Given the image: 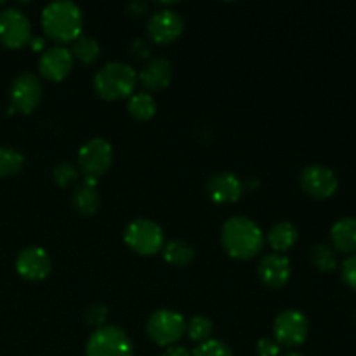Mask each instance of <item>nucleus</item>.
Here are the masks:
<instances>
[{
    "instance_id": "nucleus-1",
    "label": "nucleus",
    "mask_w": 356,
    "mask_h": 356,
    "mask_svg": "<svg viewBox=\"0 0 356 356\" xmlns=\"http://www.w3.org/2000/svg\"><path fill=\"white\" fill-rule=\"evenodd\" d=\"M221 243L226 252L235 259H252L263 249V229L250 218L233 216L222 225Z\"/></svg>"
},
{
    "instance_id": "nucleus-2",
    "label": "nucleus",
    "mask_w": 356,
    "mask_h": 356,
    "mask_svg": "<svg viewBox=\"0 0 356 356\" xmlns=\"http://www.w3.org/2000/svg\"><path fill=\"white\" fill-rule=\"evenodd\" d=\"M82 10L72 0H56L42 10V28L56 42H73L82 35Z\"/></svg>"
},
{
    "instance_id": "nucleus-3",
    "label": "nucleus",
    "mask_w": 356,
    "mask_h": 356,
    "mask_svg": "<svg viewBox=\"0 0 356 356\" xmlns=\"http://www.w3.org/2000/svg\"><path fill=\"white\" fill-rule=\"evenodd\" d=\"M138 83V73L124 61H110L94 75V90L103 99L115 101L131 97Z\"/></svg>"
},
{
    "instance_id": "nucleus-4",
    "label": "nucleus",
    "mask_w": 356,
    "mask_h": 356,
    "mask_svg": "<svg viewBox=\"0 0 356 356\" xmlns=\"http://www.w3.org/2000/svg\"><path fill=\"white\" fill-rule=\"evenodd\" d=\"M86 356H134V346L124 329L104 325L89 336Z\"/></svg>"
},
{
    "instance_id": "nucleus-5",
    "label": "nucleus",
    "mask_w": 356,
    "mask_h": 356,
    "mask_svg": "<svg viewBox=\"0 0 356 356\" xmlns=\"http://www.w3.org/2000/svg\"><path fill=\"white\" fill-rule=\"evenodd\" d=\"M163 229L153 219L139 218L127 225L124 232V242L129 249L141 256H153L163 249Z\"/></svg>"
},
{
    "instance_id": "nucleus-6",
    "label": "nucleus",
    "mask_w": 356,
    "mask_h": 356,
    "mask_svg": "<svg viewBox=\"0 0 356 356\" xmlns=\"http://www.w3.org/2000/svg\"><path fill=\"white\" fill-rule=\"evenodd\" d=\"M146 334L159 346H174L186 334V320L174 309H156L146 322Z\"/></svg>"
},
{
    "instance_id": "nucleus-7",
    "label": "nucleus",
    "mask_w": 356,
    "mask_h": 356,
    "mask_svg": "<svg viewBox=\"0 0 356 356\" xmlns=\"http://www.w3.org/2000/svg\"><path fill=\"white\" fill-rule=\"evenodd\" d=\"M113 160V148L103 138H92L83 143L79 149V167L82 174L90 179H97L106 172Z\"/></svg>"
},
{
    "instance_id": "nucleus-8",
    "label": "nucleus",
    "mask_w": 356,
    "mask_h": 356,
    "mask_svg": "<svg viewBox=\"0 0 356 356\" xmlns=\"http://www.w3.org/2000/svg\"><path fill=\"white\" fill-rule=\"evenodd\" d=\"M10 110L30 115L40 104L42 82L35 73H19L10 83Z\"/></svg>"
},
{
    "instance_id": "nucleus-9",
    "label": "nucleus",
    "mask_w": 356,
    "mask_h": 356,
    "mask_svg": "<svg viewBox=\"0 0 356 356\" xmlns=\"http://www.w3.org/2000/svg\"><path fill=\"white\" fill-rule=\"evenodd\" d=\"M308 318L299 309H284L273 322L275 341L289 348L305 343L306 337H308Z\"/></svg>"
},
{
    "instance_id": "nucleus-10",
    "label": "nucleus",
    "mask_w": 356,
    "mask_h": 356,
    "mask_svg": "<svg viewBox=\"0 0 356 356\" xmlns=\"http://www.w3.org/2000/svg\"><path fill=\"white\" fill-rule=\"evenodd\" d=\"M31 40V23L19 9H3L0 13V42L9 49H19Z\"/></svg>"
},
{
    "instance_id": "nucleus-11",
    "label": "nucleus",
    "mask_w": 356,
    "mask_h": 356,
    "mask_svg": "<svg viewBox=\"0 0 356 356\" xmlns=\"http://www.w3.org/2000/svg\"><path fill=\"white\" fill-rule=\"evenodd\" d=\"M301 188L313 198H330L337 191L339 186V179H337L336 172L330 167L322 165V163H313L302 169L301 177Z\"/></svg>"
},
{
    "instance_id": "nucleus-12",
    "label": "nucleus",
    "mask_w": 356,
    "mask_h": 356,
    "mask_svg": "<svg viewBox=\"0 0 356 356\" xmlns=\"http://www.w3.org/2000/svg\"><path fill=\"white\" fill-rule=\"evenodd\" d=\"M146 30H148L149 38L156 44H170L183 33L184 21L176 10L163 7L148 17Z\"/></svg>"
},
{
    "instance_id": "nucleus-13",
    "label": "nucleus",
    "mask_w": 356,
    "mask_h": 356,
    "mask_svg": "<svg viewBox=\"0 0 356 356\" xmlns=\"http://www.w3.org/2000/svg\"><path fill=\"white\" fill-rule=\"evenodd\" d=\"M52 261L42 247H26L16 257V271L30 282H40L49 277Z\"/></svg>"
},
{
    "instance_id": "nucleus-14",
    "label": "nucleus",
    "mask_w": 356,
    "mask_h": 356,
    "mask_svg": "<svg viewBox=\"0 0 356 356\" xmlns=\"http://www.w3.org/2000/svg\"><path fill=\"white\" fill-rule=\"evenodd\" d=\"M73 56L66 45H52L51 49L40 56L38 61V72L44 79L52 82H61L70 75L73 68Z\"/></svg>"
},
{
    "instance_id": "nucleus-15",
    "label": "nucleus",
    "mask_w": 356,
    "mask_h": 356,
    "mask_svg": "<svg viewBox=\"0 0 356 356\" xmlns=\"http://www.w3.org/2000/svg\"><path fill=\"white\" fill-rule=\"evenodd\" d=\"M205 190L218 204H233L242 197L243 183L233 172H218L209 177Z\"/></svg>"
},
{
    "instance_id": "nucleus-16",
    "label": "nucleus",
    "mask_w": 356,
    "mask_h": 356,
    "mask_svg": "<svg viewBox=\"0 0 356 356\" xmlns=\"http://www.w3.org/2000/svg\"><path fill=\"white\" fill-rule=\"evenodd\" d=\"M261 282L270 289H282L291 278V261L284 254H266L257 266Z\"/></svg>"
},
{
    "instance_id": "nucleus-17",
    "label": "nucleus",
    "mask_w": 356,
    "mask_h": 356,
    "mask_svg": "<svg viewBox=\"0 0 356 356\" xmlns=\"http://www.w3.org/2000/svg\"><path fill=\"white\" fill-rule=\"evenodd\" d=\"M139 80H141V86L152 92L165 89L172 80V65L165 58H152L143 66Z\"/></svg>"
},
{
    "instance_id": "nucleus-18",
    "label": "nucleus",
    "mask_w": 356,
    "mask_h": 356,
    "mask_svg": "<svg viewBox=\"0 0 356 356\" xmlns=\"http://www.w3.org/2000/svg\"><path fill=\"white\" fill-rule=\"evenodd\" d=\"M99 190H97L96 179H90L86 177L82 183L76 186V190L73 191L72 204L73 209L76 211V214L80 216H92L96 214L97 209H99Z\"/></svg>"
},
{
    "instance_id": "nucleus-19",
    "label": "nucleus",
    "mask_w": 356,
    "mask_h": 356,
    "mask_svg": "<svg viewBox=\"0 0 356 356\" xmlns=\"http://www.w3.org/2000/svg\"><path fill=\"white\" fill-rule=\"evenodd\" d=\"M330 240L334 249L339 252H353L356 250V218L346 216L337 219L330 228Z\"/></svg>"
},
{
    "instance_id": "nucleus-20",
    "label": "nucleus",
    "mask_w": 356,
    "mask_h": 356,
    "mask_svg": "<svg viewBox=\"0 0 356 356\" xmlns=\"http://www.w3.org/2000/svg\"><path fill=\"white\" fill-rule=\"evenodd\" d=\"M299 232L291 221H280L275 226H271L270 232H268L266 238L270 243L271 249L277 254L287 252L289 249L294 247V243L298 242Z\"/></svg>"
},
{
    "instance_id": "nucleus-21",
    "label": "nucleus",
    "mask_w": 356,
    "mask_h": 356,
    "mask_svg": "<svg viewBox=\"0 0 356 356\" xmlns=\"http://www.w3.org/2000/svg\"><path fill=\"white\" fill-rule=\"evenodd\" d=\"M72 52L73 59H79L83 65H92L97 58H99L101 45L99 42L94 37H89V35H80L75 40L72 42Z\"/></svg>"
},
{
    "instance_id": "nucleus-22",
    "label": "nucleus",
    "mask_w": 356,
    "mask_h": 356,
    "mask_svg": "<svg viewBox=\"0 0 356 356\" xmlns=\"http://www.w3.org/2000/svg\"><path fill=\"white\" fill-rule=\"evenodd\" d=\"M127 110L131 113L132 118L139 122L149 120V118L155 117L156 113V103L153 99L152 94L148 92H134L129 97Z\"/></svg>"
},
{
    "instance_id": "nucleus-23",
    "label": "nucleus",
    "mask_w": 356,
    "mask_h": 356,
    "mask_svg": "<svg viewBox=\"0 0 356 356\" xmlns=\"http://www.w3.org/2000/svg\"><path fill=\"white\" fill-rule=\"evenodd\" d=\"M193 257V247L184 240H170L163 245V259L172 266H188Z\"/></svg>"
},
{
    "instance_id": "nucleus-24",
    "label": "nucleus",
    "mask_w": 356,
    "mask_h": 356,
    "mask_svg": "<svg viewBox=\"0 0 356 356\" xmlns=\"http://www.w3.org/2000/svg\"><path fill=\"white\" fill-rule=\"evenodd\" d=\"M309 259H312L313 266H315L316 270L323 271V273L332 271L337 268L336 252H334L332 247H329L327 243H316V245H313L312 250H309Z\"/></svg>"
},
{
    "instance_id": "nucleus-25",
    "label": "nucleus",
    "mask_w": 356,
    "mask_h": 356,
    "mask_svg": "<svg viewBox=\"0 0 356 356\" xmlns=\"http://www.w3.org/2000/svg\"><path fill=\"white\" fill-rule=\"evenodd\" d=\"M24 165V156L14 148L0 146V177H9L19 172Z\"/></svg>"
},
{
    "instance_id": "nucleus-26",
    "label": "nucleus",
    "mask_w": 356,
    "mask_h": 356,
    "mask_svg": "<svg viewBox=\"0 0 356 356\" xmlns=\"http://www.w3.org/2000/svg\"><path fill=\"white\" fill-rule=\"evenodd\" d=\"M212 330H214V323H212V320H209L207 316L204 315L193 316V318L186 323L188 337L198 344L211 339Z\"/></svg>"
},
{
    "instance_id": "nucleus-27",
    "label": "nucleus",
    "mask_w": 356,
    "mask_h": 356,
    "mask_svg": "<svg viewBox=\"0 0 356 356\" xmlns=\"http://www.w3.org/2000/svg\"><path fill=\"white\" fill-rule=\"evenodd\" d=\"M191 356H233L232 348L219 339H209L205 343H200L193 351Z\"/></svg>"
},
{
    "instance_id": "nucleus-28",
    "label": "nucleus",
    "mask_w": 356,
    "mask_h": 356,
    "mask_svg": "<svg viewBox=\"0 0 356 356\" xmlns=\"http://www.w3.org/2000/svg\"><path fill=\"white\" fill-rule=\"evenodd\" d=\"M52 179L61 188L72 186V184H75L79 181V169L73 163L63 162L59 165H56V169L52 170Z\"/></svg>"
},
{
    "instance_id": "nucleus-29",
    "label": "nucleus",
    "mask_w": 356,
    "mask_h": 356,
    "mask_svg": "<svg viewBox=\"0 0 356 356\" xmlns=\"http://www.w3.org/2000/svg\"><path fill=\"white\" fill-rule=\"evenodd\" d=\"M108 315H110V309H108L106 305H103V302H94V305H90L87 308L86 320L90 327L101 329V327H104Z\"/></svg>"
},
{
    "instance_id": "nucleus-30",
    "label": "nucleus",
    "mask_w": 356,
    "mask_h": 356,
    "mask_svg": "<svg viewBox=\"0 0 356 356\" xmlns=\"http://www.w3.org/2000/svg\"><path fill=\"white\" fill-rule=\"evenodd\" d=\"M341 277H343L344 284L356 292V254H351L341 264Z\"/></svg>"
},
{
    "instance_id": "nucleus-31",
    "label": "nucleus",
    "mask_w": 356,
    "mask_h": 356,
    "mask_svg": "<svg viewBox=\"0 0 356 356\" xmlns=\"http://www.w3.org/2000/svg\"><path fill=\"white\" fill-rule=\"evenodd\" d=\"M256 351H257V356H278V353H280V344H278L275 339H268V337H264V339L257 341Z\"/></svg>"
},
{
    "instance_id": "nucleus-32",
    "label": "nucleus",
    "mask_w": 356,
    "mask_h": 356,
    "mask_svg": "<svg viewBox=\"0 0 356 356\" xmlns=\"http://www.w3.org/2000/svg\"><path fill=\"white\" fill-rule=\"evenodd\" d=\"M131 52L134 56H138V58H148V56H149V45L146 44L145 40H141V38H138V40L132 42Z\"/></svg>"
},
{
    "instance_id": "nucleus-33",
    "label": "nucleus",
    "mask_w": 356,
    "mask_h": 356,
    "mask_svg": "<svg viewBox=\"0 0 356 356\" xmlns=\"http://www.w3.org/2000/svg\"><path fill=\"white\" fill-rule=\"evenodd\" d=\"M146 9H148V3L146 2H131L127 6V13L131 14V16H136V17H141L143 14L146 13Z\"/></svg>"
},
{
    "instance_id": "nucleus-34",
    "label": "nucleus",
    "mask_w": 356,
    "mask_h": 356,
    "mask_svg": "<svg viewBox=\"0 0 356 356\" xmlns=\"http://www.w3.org/2000/svg\"><path fill=\"white\" fill-rule=\"evenodd\" d=\"M160 356H191V351L188 350V348L177 346V344H174V346L165 348V351H163V353Z\"/></svg>"
},
{
    "instance_id": "nucleus-35",
    "label": "nucleus",
    "mask_w": 356,
    "mask_h": 356,
    "mask_svg": "<svg viewBox=\"0 0 356 356\" xmlns=\"http://www.w3.org/2000/svg\"><path fill=\"white\" fill-rule=\"evenodd\" d=\"M31 42H33V44H31V47H33V49L44 47V38H42V37H35Z\"/></svg>"
},
{
    "instance_id": "nucleus-36",
    "label": "nucleus",
    "mask_w": 356,
    "mask_h": 356,
    "mask_svg": "<svg viewBox=\"0 0 356 356\" xmlns=\"http://www.w3.org/2000/svg\"><path fill=\"white\" fill-rule=\"evenodd\" d=\"M284 356H305V355L298 353V351H291V353H287V355H284Z\"/></svg>"
}]
</instances>
